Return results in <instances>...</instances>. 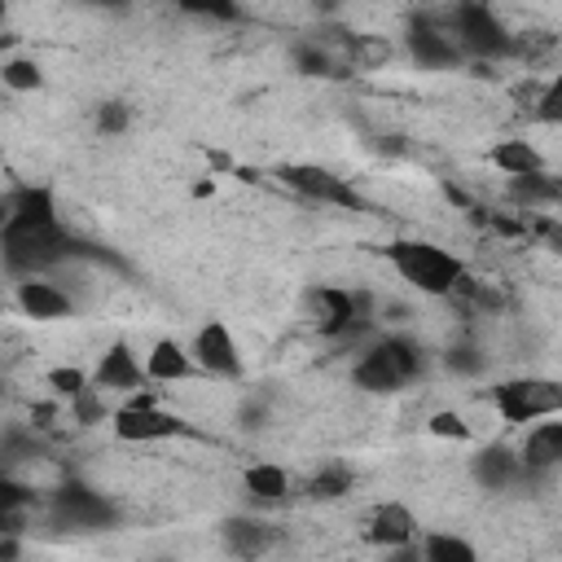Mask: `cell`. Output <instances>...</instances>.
Listing matches in <instances>:
<instances>
[{
    "mask_svg": "<svg viewBox=\"0 0 562 562\" xmlns=\"http://www.w3.org/2000/svg\"><path fill=\"white\" fill-rule=\"evenodd\" d=\"M536 233H540V237L562 255V224H558L553 215H540V220H536Z\"/></svg>",
    "mask_w": 562,
    "mask_h": 562,
    "instance_id": "obj_32",
    "label": "cell"
},
{
    "mask_svg": "<svg viewBox=\"0 0 562 562\" xmlns=\"http://www.w3.org/2000/svg\"><path fill=\"white\" fill-rule=\"evenodd\" d=\"M277 176H281L285 189H294V193L307 198V202L356 206V189H351L338 171H329V167H321V162H281Z\"/></svg>",
    "mask_w": 562,
    "mask_h": 562,
    "instance_id": "obj_8",
    "label": "cell"
},
{
    "mask_svg": "<svg viewBox=\"0 0 562 562\" xmlns=\"http://www.w3.org/2000/svg\"><path fill=\"white\" fill-rule=\"evenodd\" d=\"M470 474H474L479 487H487V492H505V487H514L518 479H527V465H522V452H518V448L487 443V448L474 452Z\"/></svg>",
    "mask_w": 562,
    "mask_h": 562,
    "instance_id": "obj_16",
    "label": "cell"
},
{
    "mask_svg": "<svg viewBox=\"0 0 562 562\" xmlns=\"http://www.w3.org/2000/svg\"><path fill=\"white\" fill-rule=\"evenodd\" d=\"M303 492H307V501H338V496L351 492V474H347L342 465H329V470L312 474V479L303 483Z\"/></svg>",
    "mask_w": 562,
    "mask_h": 562,
    "instance_id": "obj_26",
    "label": "cell"
},
{
    "mask_svg": "<svg viewBox=\"0 0 562 562\" xmlns=\"http://www.w3.org/2000/svg\"><path fill=\"white\" fill-rule=\"evenodd\" d=\"M149 382V373H145V360L127 347V342H110L101 356H97V369H92V386H101L105 395H132V391H140Z\"/></svg>",
    "mask_w": 562,
    "mask_h": 562,
    "instance_id": "obj_12",
    "label": "cell"
},
{
    "mask_svg": "<svg viewBox=\"0 0 562 562\" xmlns=\"http://www.w3.org/2000/svg\"><path fill=\"white\" fill-rule=\"evenodd\" d=\"M303 312H307V325L321 334V338H347V334H360L364 329V312H360V294L342 290V285H312L307 299H303Z\"/></svg>",
    "mask_w": 562,
    "mask_h": 562,
    "instance_id": "obj_7",
    "label": "cell"
},
{
    "mask_svg": "<svg viewBox=\"0 0 562 562\" xmlns=\"http://www.w3.org/2000/svg\"><path fill=\"white\" fill-rule=\"evenodd\" d=\"M487 162L501 171V176H536L544 171V154L536 149V140L527 136H505L487 149Z\"/></svg>",
    "mask_w": 562,
    "mask_h": 562,
    "instance_id": "obj_19",
    "label": "cell"
},
{
    "mask_svg": "<svg viewBox=\"0 0 562 562\" xmlns=\"http://www.w3.org/2000/svg\"><path fill=\"white\" fill-rule=\"evenodd\" d=\"M553 198H558V202H562V167H558V171H553Z\"/></svg>",
    "mask_w": 562,
    "mask_h": 562,
    "instance_id": "obj_33",
    "label": "cell"
},
{
    "mask_svg": "<svg viewBox=\"0 0 562 562\" xmlns=\"http://www.w3.org/2000/svg\"><path fill=\"white\" fill-rule=\"evenodd\" d=\"M386 263L395 268V277L426 294V299H448L457 290V281L465 277V263L461 255H452L448 246L430 241V237H395L386 246Z\"/></svg>",
    "mask_w": 562,
    "mask_h": 562,
    "instance_id": "obj_1",
    "label": "cell"
},
{
    "mask_svg": "<svg viewBox=\"0 0 562 562\" xmlns=\"http://www.w3.org/2000/svg\"><path fill=\"white\" fill-rule=\"evenodd\" d=\"M92 4H123V0H92Z\"/></svg>",
    "mask_w": 562,
    "mask_h": 562,
    "instance_id": "obj_34",
    "label": "cell"
},
{
    "mask_svg": "<svg viewBox=\"0 0 562 562\" xmlns=\"http://www.w3.org/2000/svg\"><path fill=\"white\" fill-rule=\"evenodd\" d=\"M0 79H4V88H9V92H35V88L44 83V70H40V61H35V57L9 53V57H4V66H0Z\"/></svg>",
    "mask_w": 562,
    "mask_h": 562,
    "instance_id": "obj_25",
    "label": "cell"
},
{
    "mask_svg": "<svg viewBox=\"0 0 562 562\" xmlns=\"http://www.w3.org/2000/svg\"><path fill=\"white\" fill-rule=\"evenodd\" d=\"M395 57L391 40L386 35H369V31H351L347 44H342V61L356 66V70H382L386 61Z\"/></svg>",
    "mask_w": 562,
    "mask_h": 562,
    "instance_id": "obj_21",
    "label": "cell"
},
{
    "mask_svg": "<svg viewBox=\"0 0 562 562\" xmlns=\"http://www.w3.org/2000/svg\"><path fill=\"white\" fill-rule=\"evenodd\" d=\"M426 435L430 439H448V443H470L474 439V426H470V417L461 408H435L426 417Z\"/></svg>",
    "mask_w": 562,
    "mask_h": 562,
    "instance_id": "obj_24",
    "label": "cell"
},
{
    "mask_svg": "<svg viewBox=\"0 0 562 562\" xmlns=\"http://www.w3.org/2000/svg\"><path fill=\"white\" fill-rule=\"evenodd\" d=\"M127 123H132V110H127L123 101H101V105H97V132H105V136H123Z\"/></svg>",
    "mask_w": 562,
    "mask_h": 562,
    "instance_id": "obj_29",
    "label": "cell"
},
{
    "mask_svg": "<svg viewBox=\"0 0 562 562\" xmlns=\"http://www.w3.org/2000/svg\"><path fill=\"white\" fill-rule=\"evenodd\" d=\"M13 307H18L26 321H35V325L75 316V299H70V290L57 285V281L44 277V272H35V277H18V285H13Z\"/></svg>",
    "mask_w": 562,
    "mask_h": 562,
    "instance_id": "obj_9",
    "label": "cell"
},
{
    "mask_svg": "<svg viewBox=\"0 0 562 562\" xmlns=\"http://www.w3.org/2000/svg\"><path fill=\"white\" fill-rule=\"evenodd\" d=\"M443 360H448V369H452V373H479V369L487 364V360H483V351H479V347H470V342L448 347V356H443Z\"/></svg>",
    "mask_w": 562,
    "mask_h": 562,
    "instance_id": "obj_31",
    "label": "cell"
},
{
    "mask_svg": "<svg viewBox=\"0 0 562 562\" xmlns=\"http://www.w3.org/2000/svg\"><path fill=\"white\" fill-rule=\"evenodd\" d=\"M48 386L57 391V395H79V391H88L92 386V378L83 373V369H48Z\"/></svg>",
    "mask_w": 562,
    "mask_h": 562,
    "instance_id": "obj_30",
    "label": "cell"
},
{
    "mask_svg": "<svg viewBox=\"0 0 562 562\" xmlns=\"http://www.w3.org/2000/svg\"><path fill=\"white\" fill-rule=\"evenodd\" d=\"M290 470L281 461H250L241 470V492L255 501V505H281L290 501Z\"/></svg>",
    "mask_w": 562,
    "mask_h": 562,
    "instance_id": "obj_18",
    "label": "cell"
},
{
    "mask_svg": "<svg viewBox=\"0 0 562 562\" xmlns=\"http://www.w3.org/2000/svg\"><path fill=\"white\" fill-rule=\"evenodd\" d=\"M176 9L189 18H206V22H237L241 18V0H176Z\"/></svg>",
    "mask_w": 562,
    "mask_h": 562,
    "instance_id": "obj_27",
    "label": "cell"
},
{
    "mask_svg": "<svg viewBox=\"0 0 562 562\" xmlns=\"http://www.w3.org/2000/svg\"><path fill=\"white\" fill-rule=\"evenodd\" d=\"M53 518L61 527H79V531H92V527H105L114 518V505L88 487V483H61L53 492Z\"/></svg>",
    "mask_w": 562,
    "mask_h": 562,
    "instance_id": "obj_11",
    "label": "cell"
},
{
    "mask_svg": "<svg viewBox=\"0 0 562 562\" xmlns=\"http://www.w3.org/2000/svg\"><path fill=\"white\" fill-rule=\"evenodd\" d=\"M364 536L382 549H408L417 540V514L404 501H378L364 518Z\"/></svg>",
    "mask_w": 562,
    "mask_h": 562,
    "instance_id": "obj_14",
    "label": "cell"
},
{
    "mask_svg": "<svg viewBox=\"0 0 562 562\" xmlns=\"http://www.w3.org/2000/svg\"><path fill=\"white\" fill-rule=\"evenodd\" d=\"M518 452H522L527 474H553V470H562V413L531 422L527 435H522V443H518Z\"/></svg>",
    "mask_w": 562,
    "mask_h": 562,
    "instance_id": "obj_15",
    "label": "cell"
},
{
    "mask_svg": "<svg viewBox=\"0 0 562 562\" xmlns=\"http://www.w3.org/2000/svg\"><path fill=\"white\" fill-rule=\"evenodd\" d=\"M4 220H22V224H53L57 220V202L44 184H22L9 193V215Z\"/></svg>",
    "mask_w": 562,
    "mask_h": 562,
    "instance_id": "obj_20",
    "label": "cell"
},
{
    "mask_svg": "<svg viewBox=\"0 0 562 562\" xmlns=\"http://www.w3.org/2000/svg\"><path fill=\"white\" fill-rule=\"evenodd\" d=\"M422 373V347L404 334H386L360 347L356 364H351V386L369 391V395H391L400 386H408Z\"/></svg>",
    "mask_w": 562,
    "mask_h": 562,
    "instance_id": "obj_2",
    "label": "cell"
},
{
    "mask_svg": "<svg viewBox=\"0 0 562 562\" xmlns=\"http://www.w3.org/2000/svg\"><path fill=\"white\" fill-rule=\"evenodd\" d=\"M448 31L457 35L461 53L470 57H509V44H514V31L496 18V9L487 0H452L448 9Z\"/></svg>",
    "mask_w": 562,
    "mask_h": 562,
    "instance_id": "obj_5",
    "label": "cell"
},
{
    "mask_svg": "<svg viewBox=\"0 0 562 562\" xmlns=\"http://www.w3.org/2000/svg\"><path fill=\"white\" fill-rule=\"evenodd\" d=\"M110 430H114V439H123V443H162V439L184 435L189 426H184L180 413L162 408L154 391L140 386V391H132V395L123 400V408L110 413Z\"/></svg>",
    "mask_w": 562,
    "mask_h": 562,
    "instance_id": "obj_6",
    "label": "cell"
},
{
    "mask_svg": "<svg viewBox=\"0 0 562 562\" xmlns=\"http://www.w3.org/2000/svg\"><path fill=\"white\" fill-rule=\"evenodd\" d=\"M417 553H422L426 562H470L479 549H474L470 540L452 536V531H430V536H422Z\"/></svg>",
    "mask_w": 562,
    "mask_h": 562,
    "instance_id": "obj_23",
    "label": "cell"
},
{
    "mask_svg": "<svg viewBox=\"0 0 562 562\" xmlns=\"http://www.w3.org/2000/svg\"><path fill=\"white\" fill-rule=\"evenodd\" d=\"M404 40H408V53H413V61H417L422 70H448V66H457V61L465 57L461 44H457V35L448 31V22L422 18Z\"/></svg>",
    "mask_w": 562,
    "mask_h": 562,
    "instance_id": "obj_13",
    "label": "cell"
},
{
    "mask_svg": "<svg viewBox=\"0 0 562 562\" xmlns=\"http://www.w3.org/2000/svg\"><path fill=\"white\" fill-rule=\"evenodd\" d=\"M531 119H540L549 127H562V70L544 79V92H540V105H536Z\"/></svg>",
    "mask_w": 562,
    "mask_h": 562,
    "instance_id": "obj_28",
    "label": "cell"
},
{
    "mask_svg": "<svg viewBox=\"0 0 562 562\" xmlns=\"http://www.w3.org/2000/svg\"><path fill=\"white\" fill-rule=\"evenodd\" d=\"M70 250H75V237L61 228V220H53V224L4 220V259H9V272H18V277L48 272V268L66 263Z\"/></svg>",
    "mask_w": 562,
    "mask_h": 562,
    "instance_id": "obj_3",
    "label": "cell"
},
{
    "mask_svg": "<svg viewBox=\"0 0 562 562\" xmlns=\"http://www.w3.org/2000/svg\"><path fill=\"white\" fill-rule=\"evenodd\" d=\"M189 351H193V360H198V369L206 378H224V382L241 378V347H237V338H233V329L224 321H206L193 334Z\"/></svg>",
    "mask_w": 562,
    "mask_h": 562,
    "instance_id": "obj_10",
    "label": "cell"
},
{
    "mask_svg": "<svg viewBox=\"0 0 562 562\" xmlns=\"http://www.w3.org/2000/svg\"><path fill=\"white\" fill-rule=\"evenodd\" d=\"M224 540L233 553H263L277 540V527L259 522V518H233V522H224Z\"/></svg>",
    "mask_w": 562,
    "mask_h": 562,
    "instance_id": "obj_22",
    "label": "cell"
},
{
    "mask_svg": "<svg viewBox=\"0 0 562 562\" xmlns=\"http://www.w3.org/2000/svg\"><path fill=\"white\" fill-rule=\"evenodd\" d=\"M492 408L505 426H527V422L553 417V413H562V378H540V373L505 378L492 386Z\"/></svg>",
    "mask_w": 562,
    "mask_h": 562,
    "instance_id": "obj_4",
    "label": "cell"
},
{
    "mask_svg": "<svg viewBox=\"0 0 562 562\" xmlns=\"http://www.w3.org/2000/svg\"><path fill=\"white\" fill-rule=\"evenodd\" d=\"M145 373H149V382H167V386H176V382H189V378L202 373V369H198V360H193V351H189L184 342H176V338H158V342L145 351Z\"/></svg>",
    "mask_w": 562,
    "mask_h": 562,
    "instance_id": "obj_17",
    "label": "cell"
}]
</instances>
